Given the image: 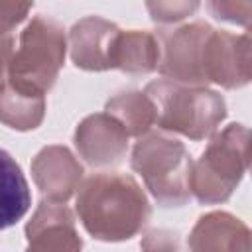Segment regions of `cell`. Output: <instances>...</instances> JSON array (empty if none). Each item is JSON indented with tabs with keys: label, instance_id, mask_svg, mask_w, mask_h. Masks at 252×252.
Instances as JSON below:
<instances>
[{
	"label": "cell",
	"instance_id": "4",
	"mask_svg": "<svg viewBox=\"0 0 252 252\" xmlns=\"http://www.w3.org/2000/svg\"><path fill=\"white\" fill-rule=\"evenodd\" d=\"M132 169L142 177L152 199L163 209H177L191 201V154L167 132H148L138 138L130 154Z\"/></svg>",
	"mask_w": 252,
	"mask_h": 252
},
{
	"label": "cell",
	"instance_id": "15",
	"mask_svg": "<svg viewBox=\"0 0 252 252\" xmlns=\"http://www.w3.org/2000/svg\"><path fill=\"white\" fill-rule=\"evenodd\" d=\"M104 112L112 116L130 138H142L156 126V110L144 91L128 89L110 96L104 104Z\"/></svg>",
	"mask_w": 252,
	"mask_h": 252
},
{
	"label": "cell",
	"instance_id": "19",
	"mask_svg": "<svg viewBox=\"0 0 252 252\" xmlns=\"http://www.w3.org/2000/svg\"><path fill=\"white\" fill-rule=\"evenodd\" d=\"M142 252H189L187 242L177 230L171 228H152L140 240Z\"/></svg>",
	"mask_w": 252,
	"mask_h": 252
},
{
	"label": "cell",
	"instance_id": "11",
	"mask_svg": "<svg viewBox=\"0 0 252 252\" xmlns=\"http://www.w3.org/2000/svg\"><path fill=\"white\" fill-rule=\"evenodd\" d=\"M120 28L100 16H85L67 32V51L77 69L100 73L112 69Z\"/></svg>",
	"mask_w": 252,
	"mask_h": 252
},
{
	"label": "cell",
	"instance_id": "12",
	"mask_svg": "<svg viewBox=\"0 0 252 252\" xmlns=\"http://www.w3.org/2000/svg\"><path fill=\"white\" fill-rule=\"evenodd\" d=\"M187 248L189 252H252L250 228L228 211H211L193 224Z\"/></svg>",
	"mask_w": 252,
	"mask_h": 252
},
{
	"label": "cell",
	"instance_id": "1",
	"mask_svg": "<svg viewBox=\"0 0 252 252\" xmlns=\"http://www.w3.org/2000/svg\"><path fill=\"white\" fill-rule=\"evenodd\" d=\"M75 215L94 240L124 242L148 226L152 205L130 173L96 171L83 179L75 195Z\"/></svg>",
	"mask_w": 252,
	"mask_h": 252
},
{
	"label": "cell",
	"instance_id": "10",
	"mask_svg": "<svg viewBox=\"0 0 252 252\" xmlns=\"http://www.w3.org/2000/svg\"><path fill=\"white\" fill-rule=\"evenodd\" d=\"M30 169L41 197L53 203H67L77 195L85 179L83 163L67 146L61 144L41 148L33 156Z\"/></svg>",
	"mask_w": 252,
	"mask_h": 252
},
{
	"label": "cell",
	"instance_id": "13",
	"mask_svg": "<svg viewBox=\"0 0 252 252\" xmlns=\"http://www.w3.org/2000/svg\"><path fill=\"white\" fill-rule=\"evenodd\" d=\"M161 59V43L156 32L150 30H122L116 47L112 69L126 75L142 77L158 71Z\"/></svg>",
	"mask_w": 252,
	"mask_h": 252
},
{
	"label": "cell",
	"instance_id": "6",
	"mask_svg": "<svg viewBox=\"0 0 252 252\" xmlns=\"http://www.w3.org/2000/svg\"><path fill=\"white\" fill-rule=\"evenodd\" d=\"M213 26L195 20L171 28L158 30V37L161 43V59L158 73L161 79L193 85V87H207L203 77V47L211 33Z\"/></svg>",
	"mask_w": 252,
	"mask_h": 252
},
{
	"label": "cell",
	"instance_id": "20",
	"mask_svg": "<svg viewBox=\"0 0 252 252\" xmlns=\"http://www.w3.org/2000/svg\"><path fill=\"white\" fill-rule=\"evenodd\" d=\"M32 8V2H0V37H12V32L28 20Z\"/></svg>",
	"mask_w": 252,
	"mask_h": 252
},
{
	"label": "cell",
	"instance_id": "17",
	"mask_svg": "<svg viewBox=\"0 0 252 252\" xmlns=\"http://www.w3.org/2000/svg\"><path fill=\"white\" fill-rule=\"evenodd\" d=\"M201 8L199 2L195 0H156V2H146V10L150 18L159 24L161 28H171L179 26L183 20L193 16Z\"/></svg>",
	"mask_w": 252,
	"mask_h": 252
},
{
	"label": "cell",
	"instance_id": "21",
	"mask_svg": "<svg viewBox=\"0 0 252 252\" xmlns=\"http://www.w3.org/2000/svg\"><path fill=\"white\" fill-rule=\"evenodd\" d=\"M14 37H0V85L8 79V65L14 51Z\"/></svg>",
	"mask_w": 252,
	"mask_h": 252
},
{
	"label": "cell",
	"instance_id": "5",
	"mask_svg": "<svg viewBox=\"0 0 252 252\" xmlns=\"http://www.w3.org/2000/svg\"><path fill=\"white\" fill-rule=\"evenodd\" d=\"M250 163V130L232 122L219 128L191 165V197L201 205L226 203L242 183Z\"/></svg>",
	"mask_w": 252,
	"mask_h": 252
},
{
	"label": "cell",
	"instance_id": "7",
	"mask_svg": "<svg viewBox=\"0 0 252 252\" xmlns=\"http://www.w3.org/2000/svg\"><path fill=\"white\" fill-rule=\"evenodd\" d=\"M205 85L226 91L244 89L252 79V41L250 33H232L213 28L203 47Z\"/></svg>",
	"mask_w": 252,
	"mask_h": 252
},
{
	"label": "cell",
	"instance_id": "14",
	"mask_svg": "<svg viewBox=\"0 0 252 252\" xmlns=\"http://www.w3.org/2000/svg\"><path fill=\"white\" fill-rule=\"evenodd\" d=\"M32 205L30 183L18 161L0 148V230L22 220Z\"/></svg>",
	"mask_w": 252,
	"mask_h": 252
},
{
	"label": "cell",
	"instance_id": "8",
	"mask_svg": "<svg viewBox=\"0 0 252 252\" xmlns=\"http://www.w3.org/2000/svg\"><path fill=\"white\" fill-rule=\"evenodd\" d=\"M73 142L79 158L96 169H108L122 163L130 148V136L106 112L85 116L75 128Z\"/></svg>",
	"mask_w": 252,
	"mask_h": 252
},
{
	"label": "cell",
	"instance_id": "2",
	"mask_svg": "<svg viewBox=\"0 0 252 252\" xmlns=\"http://www.w3.org/2000/svg\"><path fill=\"white\" fill-rule=\"evenodd\" d=\"M156 110V126L189 140L211 138L226 118L224 96L209 87L181 85L167 79L150 81L144 89Z\"/></svg>",
	"mask_w": 252,
	"mask_h": 252
},
{
	"label": "cell",
	"instance_id": "3",
	"mask_svg": "<svg viewBox=\"0 0 252 252\" xmlns=\"http://www.w3.org/2000/svg\"><path fill=\"white\" fill-rule=\"evenodd\" d=\"M67 55V32L51 16L35 14L14 45L8 83L24 93L45 96L57 83Z\"/></svg>",
	"mask_w": 252,
	"mask_h": 252
},
{
	"label": "cell",
	"instance_id": "16",
	"mask_svg": "<svg viewBox=\"0 0 252 252\" xmlns=\"http://www.w3.org/2000/svg\"><path fill=\"white\" fill-rule=\"evenodd\" d=\"M45 118V96L14 89L8 81L0 85V122L12 130H35Z\"/></svg>",
	"mask_w": 252,
	"mask_h": 252
},
{
	"label": "cell",
	"instance_id": "18",
	"mask_svg": "<svg viewBox=\"0 0 252 252\" xmlns=\"http://www.w3.org/2000/svg\"><path fill=\"white\" fill-rule=\"evenodd\" d=\"M215 20L242 26L246 32L252 22V2L248 0H211L205 4Z\"/></svg>",
	"mask_w": 252,
	"mask_h": 252
},
{
	"label": "cell",
	"instance_id": "9",
	"mask_svg": "<svg viewBox=\"0 0 252 252\" xmlns=\"http://www.w3.org/2000/svg\"><path fill=\"white\" fill-rule=\"evenodd\" d=\"M26 252H83L75 213L67 203L41 201L26 222Z\"/></svg>",
	"mask_w": 252,
	"mask_h": 252
}]
</instances>
